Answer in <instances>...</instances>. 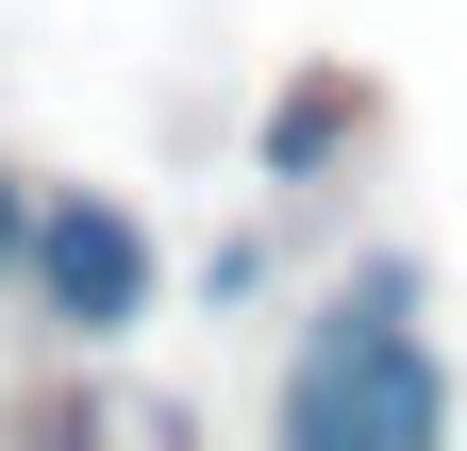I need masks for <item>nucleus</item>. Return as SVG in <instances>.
I'll return each instance as SVG.
<instances>
[{
  "instance_id": "obj_2",
  "label": "nucleus",
  "mask_w": 467,
  "mask_h": 451,
  "mask_svg": "<svg viewBox=\"0 0 467 451\" xmlns=\"http://www.w3.org/2000/svg\"><path fill=\"white\" fill-rule=\"evenodd\" d=\"M17 285H34V318H50V334H134V318H150V235H134L100 184H50V201H34Z\"/></svg>"
},
{
  "instance_id": "obj_3",
  "label": "nucleus",
  "mask_w": 467,
  "mask_h": 451,
  "mask_svg": "<svg viewBox=\"0 0 467 451\" xmlns=\"http://www.w3.org/2000/svg\"><path fill=\"white\" fill-rule=\"evenodd\" d=\"M17 251H34V184L0 167V285H17Z\"/></svg>"
},
{
  "instance_id": "obj_1",
  "label": "nucleus",
  "mask_w": 467,
  "mask_h": 451,
  "mask_svg": "<svg viewBox=\"0 0 467 451\" xmlns=\"http://www.w3.org/2000/svg\"><path fill=\"white\" fill-rule=\"evenodd\" d=\"M434 418H451V384L418 351V318H400V267H368L284 368V435L301 451H434Z\"/></svg>"
}]
</instances>
